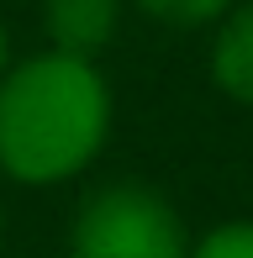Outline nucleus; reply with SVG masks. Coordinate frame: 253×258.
<instances>
[{
  "mask_svg": "<svg viewBox=\"0 0 253 258\" xmlns=\"http://www.w3.org/2000/svg\"><path fill=\"white\" fill-rule=\"evenodd\" d=\"M111 90L90 58L42 53L0 74V169L16 184H58L100 153Z\"/></svg>",
  "mask_w": 253,
  "mask_h": 258,
  "instance_id": "1",
  "label": "nucleus"
},
{
  "mask_svg": "<svg viewBox=\"0 0 253 258\" xmlns=\"http://www.w3.org/2000/svg\"><path fill=\"white\" fill-rule=\"evenodd\" d=\"M74 258H190L174 206L148 184H106L74 216Z\"/></svg>",
  "mask_w": 253,
  "mask_h": 258,
  "instance_id": "2",
  "label": "nucleus"
},
{
  "mask_svg": "<svg viewBox=\"0 0 253 258\" xmlns=\"http://www.w3.org/2000/svg\"><path fill=\"white\" fill-rule=\"evenodd\" d=\"M116 21H121V0H48L42 6V27L53 37V53L90 58V63L116 37Z\"/></svg>",
  "mask_w": 253,
  "mask_h": 258,
  "instance_id": "3",
  "label": "nucleus"
},
{
  "mask_svg": "<svg viewBox=\"0 0 253 258\" xmlns=\"http://www.w3.org/2000/svg\"><path fill=\"white\" fill-rule=\"evenodd\" d=\"M211 74H216V85H222L232 100H248L253 105V0L243 11H232L227 27L216 32Z\"/></svg>",
  "mask_w": 253,
  "mask_h": 258,
  "instance_id": "4",
  "label": "nucleus"
},
{
  "mask_svg": "<svg viewBox=\"0 0 253 258\" xmlns=\"http://www.w3.org/2000/svg\"><path fill=\"white\" fill-rule=\"evenodd\" d=\"M137 6L169 27H201V21H216L232 0H137Z\"/></svg>",
  "mask_w": 253,
  "mask_h": 258,
  "instance_id": "5",
  "label": "nucleus"
},
{
  "mask_svg": "<svg viewBox=\"0 0 253 258\" xmlns=\"http://www.w3.org/2000/svg\"><path fill=\"white\" fill-rule=\"evenodd\" d=\"M190 258H253V221H227V227L206 232L190 248Z\"/></svg>",
  "mask_w": 253,
  "mask_h": 258,
  "instance_id": "6",
  "label": "nucleus"
},
{
  "mask_svg": "<svg viewBox=\"0 0 253 258\" xmlns=\"http://www.w3.org/2000/svg\"><path fill=\"white\" fill-rule=\"evenodd\" d=\"M0 74H6V27H0Z\"/></svg>",
  "mask_w": 253,
  "mask_h": 258,
  "instance_id": "7",
  "label": "nucleus"
}]
</instances>
